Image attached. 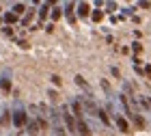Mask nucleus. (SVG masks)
Segmentation results:
<instances>
[{
	"label": "nucleus",
	"instance_id": "8",
	"mask_svg": "<svg viewBox=\"0 0 151 136\" xmlns=\"http://www.w3.org/2000/svg\"><path fill=\"white\" fill-rule=\"evenodd\" d=\"M71 108H73L76 117H78V119H82V104H80L78 99H73V101H71Z\"/></svg>",
	"mask_w": 151,
	"mask_h": 136
},
{
	"label": "nucleus",
	"instance_id": "2",
	"mask_svg": "<svg viewBox=\"0 0 151 136\" xmlns=\"http://www.w3.org/2000/svg\"><path fill=\"white\" fill-rule=\"evenodd\" d=\"M58 112H60V119H63L65 130L69 132V134H76V119H73V114H71V110H69V106H60Z\"/></svg>",
	"mask_w": 151,
	"mask_h": 136
},
{
	"label": "nucleus",
	"instance_id": "10",
	"mask_svg": "<svg viewBox=\"0 0 151 136\" xmlns=\"http://www.w3.org/2000/svg\"><path fill=\"white\" fill-rule=\"evenodd\" d=\"M47 9H50V4H43V6L39 9V19H41V22L45 19V15H47Z\"/></svg>",
	"mask_w": 151,
	"mask_h": 136
},
{
	"label": "nucleus",
	"instance_id": "9",
	"mask_svg": "<svg viewBox=\"0 0 151 136\" xmlns=\"http://www.w3.org/2000/svg\"><path fill=\"white\" fill-rule=\"evenodd\" d=\"M73 6H76L73 2H69V4L65 6V11H67V19H69V24H73V22H76V17H73Z\"/></svg>",
	"mask_w": 151,
	"mask_h": 136
},
{
	"label": "nucleus",
	"instance_id": "1",
	"mask_svg": "<svg viewBox=\"0 0 151 136\" xmlns=\"http://www.w3.org/2000/svg\"><path fill=\"white\" fill-rule=\"evenodd\" d=\"M39 108L47 114V123L52 125V132L56 134V136H65V132H67V130H65V125H63V119H60L58 108H47L45 104H41Z\"/></svg>",
	"mask_w": 151,
	"mask_h": 136
},
{
	"label": "nucleus",
	"instance_id": "18",
	"mask_svg": "<svg viewBox=\"0 0 151 136\" xmlns=\"http://www.w3.org/2000/svg\"><path fill=\"white\" fill-rule=\"evenodd\" d=\"M132 50H134V52H136V54H138V52H140V50H142V47H140V43H134V45H132Z\"/></svg>",
	"mask_w": 151,
	"mask_h": 136
},
{
	"label": "nucleus",
	"instance_id": "17",
	"mask_svg": "<svg viewBox=\"0 0 151 136\" xmlns=\"http://www.w3.org/2000/svg\"><path fill=\"white\" fill-rule=\"evenodd\" d=\"M52 82L58 86V84H60V76H56V73H54V76H52Z\"/></svg>",
	"mask_w": 151,
	"mask_h": 136
},
{
	"label": "nucleus",
	"instance_id": "3",
	"mask_svg": "<svg viewBox=\"0 0 151 136\" xmlns=\"http://www.w3.org/2000/svg\"><path fill=\"white\" fill-rule=\"evenodd\" d=\"M26 121H28V117H26V110L22 106H17L15 110H13V123H15V127H22Z\"/></svg>",
	"mask_w": 151,
	"mask_h": 136
},
{
	"label": "nucleus",
	"instance_id": "15",
	"mask_svg": "<svg viewBox=\"0 0 151 136\" xmlns=\"http://www.w3.org/2000/svg\"><path fill=\"white\" fill-rule=\"evenodd\" d=\"M101 17H104V13H101V11H95V13H93V19H95V22H99Z\"/></svg>",
	"mask_w": 151,
	"mask_h": 136
},
{
	"label": "nucleus",
	"instance_id": "14",
	"mask_svg": "<svg viewBox=\"0 0 151 136\" xmlns=\"http://www.w3.org/2000/svg\"><path fill=\"white\" fill-rule=\"evenodd\" d=\"M76 84H78V86H84V89H86V82H84V78H82V76H76Z\"/></svg>",
	"mask_w": 151,
	"mask_h": 136
},
{
	"label": "nucleus",
	"instance_id": "13",
	"mask_svg": "<svg viewBox=\"0 0 151 136\" xmlns=\"http://www.w3.org/2000/svg\"><path fill=\"white\" fill-rule=\"evenodd\" d=\"M37 130H39L37 121H30V123H28V132H30V134H37Z\"/></svg>",
	"mask_w": 151,
	"mask_h": 136
},
{
	"label": "nucleus",
	"instance_id": "4",
	"mask_svg": "<svg viewBox=\"0 0 151 136\" xmlns=\"http://www.w3.org/2000/svg\"><path fill=\"white\" fill-rule=\"evenodd\" d=\"M76 130H78V134H80V136H91V127H88L82 119L76 121Z\"/></svg>",
	"mask_w": 151,
	"mask_h": 136
},
{
	"label": "nucleus",
	"instance_id": "11",
	"mask_svg": "<svg viewBox=\"0 0 151 136\" xmlns=\"http://www.w3.org/2000/svg\"><path fill=\"white\" fill-rule=\"evenodd\" d=\"M15 19H17V15H15V13H6V15H4V22H6V24H13Z\"/></svg>",
	"mask_w": 151,
	"mask_h": 136
},
{
	"label": "nucleus",
	"instance_id": "19",
	"mask_svg": "<svg viewBox=\"0 0 151 136\" xmlns=\"http://www.w3.org/2000/svg\"><path fill=\"white\" fill-rule=\"evenodd\" d=\"M147 110H149V114H151V97H149V108H147Z\"/></svg>",
	"mask_w": 151,
	"mask_h": 136
},
{
	"label": "nucleus",
	"instance_id": "12",
	"mask_svg": "<svg viewBox=\"0 0 151 136\" xmlns=\"http://www.w3.org/2000/svg\"><path fill=\"white\" fill-rule=\"evenodd\" d=\"M13 11H15V15H22V13H24V4H22V2L13 4Z\"/></svg>",
	"mask_w": 151,
	"mask_h": 136
},
{
	"label": "nucleus",
	"instance_id": "6",
	"mask_svg": "<svg viewBox=\"0 0 151 136\" xmlns=\"http://www.w3.org/2000/svg\"><path fill=\"white\" fill-rule=\"evenodd\" d=\"M76 9H78V15L80 17H86L88 11H91V4H88V2H80V4H76Z\"/></svg>",
	"mask_w": 151,
	"mask_h": 136
},
{
	"label": "nucleus",
	"instance_id": "5",
	"mask_svg": "<svg viewBox=\"0 0 151 136\" xmlns=\"http://www.w3.org/2000/svg\"><path fill=\"white\" fill-rule=\"evenodd\" d=\"M0 86H2V91H11V71H4V73H2Z\"/></svg>",
	"mask_w": 151,
	"mask_h": 136
},
{
	"label": "nucleus",
	"instance_id": "16",
	"mask_svg": "<svg viewBox=\"0 0 151 136\" xmlns=\"http://www.w3.org/2000/svg\"><path fill=\"white\" fill-rule=\"evenodd\" d=\"M60 17V9H54L52 11V19H58Z\"/></svg>",
	"mask_w": 151,
	"mask_h": 136
},
{
	"label": "nucleus",
	"instance_id": "7",
	"mask_svg": "<svg viewBox=\"0 0 151 136\" xmlns=\"http://www.w3.org/2000/svg\"><path fill=\"white\" fill-rule=\"evenodd\" d=\"M114 123H116V127H119L121 132H129V125H127V121H125V117H114Z\"/></svg>",
	"mask_w": 151,
	"mask_h": 136
}]
</instances>
